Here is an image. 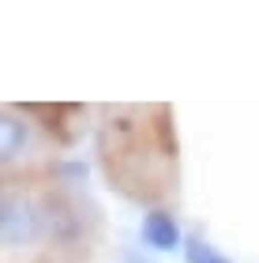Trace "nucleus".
Here are the masks:
<instances>
[{
    "label": "nucleus",
    "instance_id": "nucleus-1",
    "mask_svg": "<svg viewBox=\"0 0 259 263\" xmlns=\"http://www.w3.org/2000/svg\"><path fill=\"white\" fill-rule=\"evenodd\" d=\"M105 170L116 181V188L135 199H154L166 184V162H169V143L154 147L143 139V124H124L109 121V132L102 139Z\"/></svg>",
    "mask_w": 259,
    "mask_h": 263
},
{
    "label": "nucleus",
    "instance_id": "nucleus-2",
    "mask_svg": "<svg viewBox=\"0 0 259 263\" xmlns=\"http://www.w3.org/2000/svg\"><path fill=\"white\" fill-rule=\"evenodd\" d=\"M42 233V207L27 192H4V207H0V237L8 248H23L38 241Z\"/></svg>",
    "mask_w": 259,
    "mask_h": 263
},
{
    "label": "nucleus",
    "instance_id": "nucleus-3",
    "mask_svg": "<svg viewBox=\"0 0 259 263\" xmlns=\"http://www.w3.org/2000/svg\"><path fill=\"white\" fill-rule=\"evenodd\" d=\"M143 241H147L150 248H158V252H169V248L181 245V230H176L173 214L150 211L147 218H143Z\"/></svg>",
    "mask_w": 259,
    "mask_h": 263
},
{
    "label": "nucleus",
    "instance_id": "nucleus-4",
    "mask_svg": "<svg viewBox=\"0 0 259 263\" xmlns=\"http://www.w3.org/2000/svg\"><path fill=\"white\" fill-rule=\"evenodd\" d=\"M23 147H27V121H19L15 109H4V143H0L4 162H15Z\"/></svg>",
    "mask_w": 259,
    "mask_h": 263
},
{
    "label": "nucleus",
    "instance_id": "nucleus-5",
    "mask_svg": "<svg viewBox=\"0 0 259 263\" xmlns=\"http://www.w3.org/2000/svg\"><path fill=\"white\" fill-rule=\"evenodd\" d=\"M184 256H188V263H229L210 241H203V237H188L184 241Z\"/></svg>",
    "mask_w": 259,
    "mask_h": 263
},
{
    "label": "nucleus",
    "instance_id": "nucleus-6",
    "mask_svg": "<svg viewBox=\"0 0 259 263\" xmlns=\"http://www.w3.org/2000/svg\"><path fill=\"white\" fill-rule=\"evenodd\" d=\"M124 263H150V259H147V256H139V252H128Z\"/></svg>",
    "mask_w": 259,
    "mask_h": 263
}]
</instances>
